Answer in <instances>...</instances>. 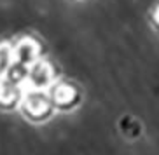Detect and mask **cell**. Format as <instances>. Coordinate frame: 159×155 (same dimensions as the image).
Listing matches in <instances>:
<instances>
[{"label": "cell", "instance_id": "1", "mask_svg": "<svg viewBox=\"0 0 159 155\" xmlns=\"http://www.w3.org/2000/svg\"><path fill=\"white\" fill-rule=\"evenodd\" d=\"M150 26L154 28V32L159 33V2L150 11Z\"/></svg>", "mask_w": 159, "mask_h": 155}]
</instances>
